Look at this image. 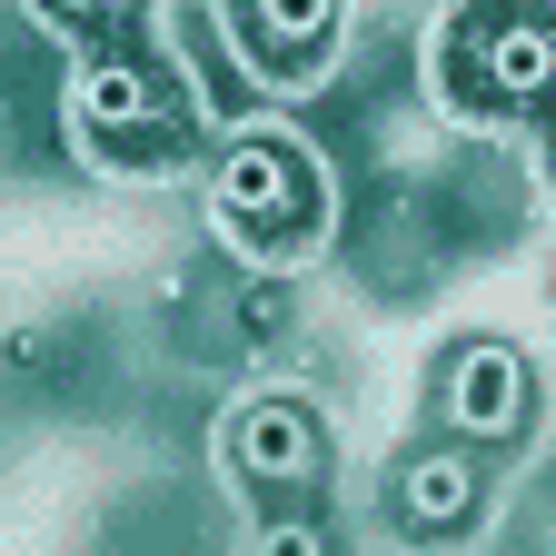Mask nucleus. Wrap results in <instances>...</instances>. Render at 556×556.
<instances>
[{
    "label": "nucleus",
    "instance_id": "1",
    "mask_svg": "<svg viewBox=\"0 0 556 556\" xmlns=\"http://www.w3.org/2000/svg\"><path fill=\"white\" fill-rule=\"evenodd\" d=\"M70 129L110 169H179L199 150V119H189V100L169 80V60L150 40H129V21L100 30L80 50V70H70Z\"/></svg>",
    "mask_w": 556,
    "mask_h": 556
},
{
    "label": "nucleus",
    "instance_id": "2",
    "mask_svg": "<svg viewBox=\"0 0 556 556\" xmlns=\"http://www.w3.org/2000/svg\"><path fill=\"white\" fill-rule=\"evenodd\" d=\"M208 208L268 258H289L328 229V169L289 119H239L219 150H208Z\"/></svg>",
    "mask_w": 556,
    "mask_h": 556
},
{
    "label": "nucleus",
    "instance_id": "3",
    "mask_svg": "<svg viewBox=\"0 0 556 556\" xmlns=\"http://www.w3.org/2000/svg\"><path fill=\"white\" fill-rule=\"evenodd\" d=\"M438 70L477 119H556V0H467L438 40Z\"/></svg>",
    "mask_w": 556,
    "mask_h": 556
},
{
    "label": "nucleus",
    "instance_id": "4",
    "mask_svg": "<svg viewBox=\"0 0 556 556\" xmlns=\"http://www.w3.org/2000/svg\"><path fill=\"white\" fill-rule=\"evenodd\" d=\"M428 417L457 447H486V457L517 447L536 428V358L507 338H447L428 368Z\"/></svg>",
    "mask_w": 556,
    "mask_h": 556
},
{
    "label": "nucleus",
    "instance_id": "5",
    "mask_svg": "<svg viewBox=\"0 0 556 556\" xmlns=\"http://www.w3.org/2000/svg\"><path fill=\"white\" fill-rule=\"evenodd\" d=\"M219 467L249 486L258 507H299L328 486V417L289 388H258L219 417Z\"/></svg>",
    "mask_w": 556,
    "mask_h": 556
},
{
    "label": "nucleus",
    "instance_id": "6",
    "mask_svg": "<svg viewBox=\"0 0 556 556\" xmlns=\"http://www.w3.org/2000/svg\"><path fill=\"white\" fill-rule=\"evenodd\" d=\"M477 517H486V447H457L438 428L417 447H397V467H388V527L407 546H457V536H477Z\"/></svg>",
    "mask_w": 556,
    "mask_h": 556
},
{
    "label": "nucleus",
    "instance_id": "7",
    "mask_svg": "<svg viewBox=\"0 0 556 556\" xmlns=\"http://www.w3.org/2000/svg\"><path fill=\"white\" fill-rule=\"evenodd\" d=\"M229 30L268 80H299L338 50V0H229Z\"/></svg>",
    "mask_w": 556,
    "mask_h": 556
},
{
    "label": "nucleus",
    "instance_id": "8",
    "mask_svg": "<svg viewBox=\"0 0 556 556\" xmlns=\"http://www.w3.org/2000/svg\"><path fill=\"white\" fill-rule=\"evenodd\" d=\"M249 556H348V546L318 517V497H299V507H258V546Z\"/></svg>",
    "mask_w": 556,
    "mask_h": 556
},
{
    "label": "nucleus",
    "instance_id": "9",
    "mask_svg": "<svg viewBox=\"0 0 556 556\" xmlns=\"http://www.w3.org/2000/svg\"><path fill=\"white\" fill-rule=\"evenodd\" d=\"M40 21H60V30H80V40H100V30H119L129 21V0H30Z\"/></svg>",
    "mask_w": 556,
    "mask_h": 556
},
{
    "label": "nucleus",
    "instance_id": "10",
    "mask_svg": "<svg viewBox=\"0 0 556 556\" xmlns=\"http://www.w3.org/2000/svg\"><path fill=\"white\" fill-rule=\"evenodd\" d=\"M546 169H556V119H546Z\"/></svg>",
    "mask_w": 556,
    "mask_h": 556
}]
</instances>
